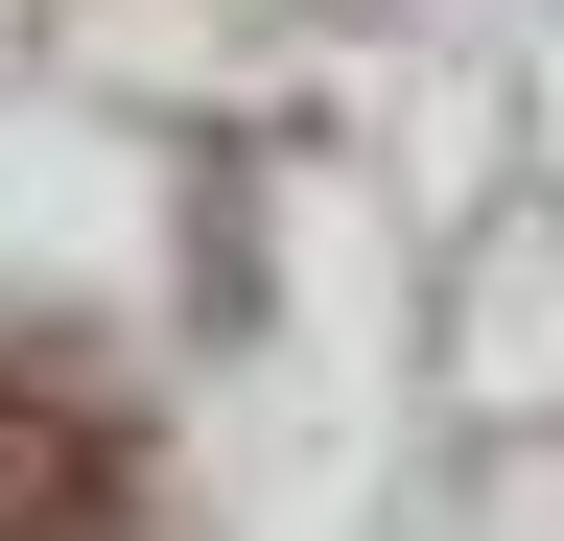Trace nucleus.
<instances>
[{
  "instance_id": "obj_1",
  "label": "nucleus",
  "mask_w": 564,
  "mask_h": 541,
  "mask_svg": "<svg viewBox=\"0 0 564 541\" xmlns=\"http://www.w3.org/2000/svg\"><path fill=\"white\" fill-rule=\"evenodd\" d=\"M118 518H141V447L70 377H0V541H118Z\"/></svg>"
}]
</instances>
